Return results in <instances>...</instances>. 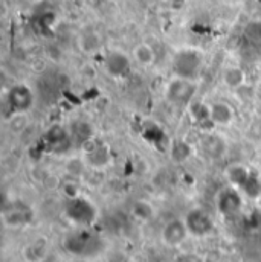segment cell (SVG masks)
I'll return each instance as SVG.
<instances>
[{"label":"cell","instance_id":"19","mask_svg":"<svg viewBox=\"0 0 261 262\" xmlns=\"http://www.w3.org/2000/svg\"><path fill=\"white\" fill-rule=\"evenodd\" d=\"M132 215H133L135 219H138L141 222H148V221H151L154 218L156 209H154V206L150 201L138 200L132 206Z\"/></svg>","mask_w":261,"mask_h":262},{"label":"cell","instance_id":"6","mask_svg":"<svg viewBox=\"0 0 261 262\" xmlns=\"http://www.w3.org/2000/svg\"><path fill=\"white\" fill-rule=\"evenodd\" d=\"M83 148V159L87 165V168L92 169H104L110 165L112 162V153L106 143L98 142L95 137L84 142L81 145Z\"/></svg>","mask_w":261,"mask_h":262},{"label":"cell","instance_id":"1","mask_svg":"<svg viewBox=\"0 0 261 262\" xmlns=\"http://www.w3.org/2000/svg\"><path fill=\"white\" fill-rule=\"evenodd\" d=\"M64 248L75 257L89 259L101 253L103 241L100 235L93 233L90 229H80L64 239Z\"/></svg>","mask_w":261,"mask_h":262},{"label":"cell","instance_id":"23","mask_svg":"<svg viewBox=\"0 0 261 262\" xmlns=\"http://www.w3.org/2000/svg\"><path fill=\"white\" fill-rule=\"evenodd\" d=\"M188 108H189V115L194 119V122H197V124L209 122L211 124V121H209V105L208 104H205L202 101H192Z\"/></svg>","mask_w":261,"mask_h":262},{"label":"cell","instance_id":"7","mask_svg":"<svg viewBox=\"0 0 261 262\" xmlns=\"http://www.w3.org/2000/svg\"><path fill=\"white\" fill-rule=\"evenodd\" d=\"M189 230L183 218H171L160 229V241L165 247L179 248L188 239Z\"/></svg>","mask_w":261,"mask_h":262},{"label":"cell","instance_id":"15","mask_svg":"<svg viewBox=\"0 0 261 262\" xmlns=\"http://www.w3.org/2000/svg\"><path fill=\"white\" fill-rule=\"evenodd\" d=\"M22 253L26 262H43L49 254V244L45 238H39L31 241Z\"/></svg>","mask_w":261,"mask_h":262},{"label":"cell","instance_id":"27","mask_svg":"<svg viewBox=\"0 0 261 262\" xmlns=\"http://www.w3.org/2000/svg\"><path fill=\"white\" fill-rule=\"evenodd\" d=\"M74 262H87V259H80V257H77V260H74Z\"/></svg>","mask_w":261,"mask_h":262},{"label":"cell","instance_id":"22","mask_svg":"<svg viewBox=\"0 0 261 262\" xmlns=\"http://www.w3.org/2000/svg\"><path fill=\"white\" fill-rule=\"evenodd\" d=\"M240 191L246 198H250V200L256 201L261 197V180H259V177L252 172L250 177L247 178V181L244 183V186Z\"/></svg>","mask_w":261,"mask_h":262},{"label":"cell","instance_id":"18","mask_svg":"<svg viewBox=\"0 0 261 262\" xmlns=\"http://www.w3.org/2000/svg\"><path fill=\"white\" fill-rule=\"evenodd\" d=\"M71 136H72V140L74 142H78L80 145H83L84 142L90 140L95 137L93 134V128L89 122L86 121H75L72 125H71Z\"/></svg>","mask_w":261,"mask_h":262},{"label":"cell","instance_id":"16","mask_svg":"<svg viewBox=\"0 0 261 262\" xmlns=\"http://www.w3.org/2000/svg\"><path fill=\"white\" fill-rule=\"evenodd\" d=\"M250 174H252V171L243 163H232L224 169V178L227 180L229 186L237 188L238 191L244 186V183L247 181Z\"/></svg>","mask_w":261,"mask_h":262},{"label":"cell","instance_id":"3","mask_svg":"<svg viewBox=\"0 0 261 262\" xmlns=\"http://www.w3.org/2000/svg\"><path fill=\"white\" fill-rule=\"evenodd\" d=\"M197 81L183 78V77H171L167 84H165V99L174 105V107H185L188 108L192 101H195V93H197Z\"/></svg>","mask_w":261,"mask_h":262},{"label":"cell","instance_id":"9","mask_svg":"<svg viewBox=\"0 0 261 262\" xmlns=\"http://www.w3.org/2000/svg\"><path fill=\"white\" fill-rule=\"evenodd\" d=\"M244 204V195L237 188L227 186L217 195V210L223 216H234L241 212Z\"/></svg>","mask_w":261,"mask_h":262},{"label":"cell","instance_id":"24","mask_svg":"<svg viewBox=\"0 0 261 262\" xmlns=\"http://www.w3.org/2000/svg\"><path fill=\"white\" fill-rule=\"evenodd\" d=\"M200 145H202V148H203V151L206 154L214 156V157L220 156L224 151V142L220 137L212 136V134L211 136H205L203 140L200 142Z\"/></svg>","mask_w":261,"mask_h":262},{"label":"cell","instance_id":"2","mask_svg":"<svg viewBox=\"0 0 261 262\" xmlns=\"http://www.w3.org/2000/svg\"><path fill=\"white\" fill-rule=\"evenodd\" d=\"M203 66H205L203 52L195 48H182L176 51L171 58V69L174 75L195 81L202 73Z\"/></svg>","mask_w":261,"mask_h":262},{"label":"cell","instance_id":"21","mask_svg":"<svg viewBox=\"0 0 261 262\" xmlns=\"http://www.w3.org/2000/svg\"><path fill=\"white\" fill-rule=\"evenodd\" d=\"M78 46L84 54L92 55V54H96L101 49L103 42H101V37L96 32H84L78 40Z\"/></svg>","mask_w":261,"mask_h":262},{"label":"cell","instance_id":"10","mask_svg":"<svg viewBox=\"0 0 261 262\" xmlns=\"http://www.w3.org/2000/svg\"><path fill=\"white\" fill-rule=\"evenodd\" d=\"M209 121L214 127H231L235 122V110L224 101H215L209 104Z\"/></svg>","mask_w":261,"mask_h":262},{"label":"cell","instance_id":"14","mask_svg":"<svg viewBox=\"0 0 261 262\" xmlns=\"http://www.w3.org/2000/svg\"><path fill=\"white\" fill-rule=\"evenodd\" d=\"M72 136H71V131L61 125H52L48 131H46V143L55 149V151H60L63 149L64 146H68L69 143H72Z\"/></svg>","mask_w":261,"mask_h":262},{"label":"cell","instance_id":"25","mask_svg":"<svg viewBox=\"0 0 261 262\" xmlns=\"http://www.w3.org/2000/svg\"><path fill=\"white\" fill-rule=\"evenodd\" d=\"M176 262H203V259L195 253H183L176 259Z\"/></svg>","mask_w":261,"mask_h":262},{"label":"cell","instance_id":"8","mask_svg":"<svg viewBox=\"0 0 261 262\" xmlns=\"http://www.w3.org/2000/svg\"><path fill=\"white\" fill-rule=\"evenodd\" d=\"M183 219H185V224L189 230V235L194 238H206L215 229L214 219L211 218V215L206 210L199 209V207L186 212Z\"/></svg>","mask_w":261,"mask_h":262},{"label":"cell","instance_id":"12","mask_svg":"<svg viewBox=\"0 0 261 262\" xmlns=\"http://www.w3.org/2000/svg\"><path fill=\"white\" fill-rule=\"evenodd\" d=\"M31 221H32V212L26 206L25 207L13 206L11 209L4 210V222L8 227L19 229V227L28 226Z\"/></svg>","mask_w":261,"mask_h":262},{"label":"cell","instance_id":"17","mask_svg":"<svg viewBox=\"0 0 261 262\" xmlns=\"http://www.w3.org/2000/svg\"><path fill=\"white\" fill-rule=\"evenodd\" d=\"M132 58L133 61L141 66V67H150L156 63V52L153 49V46L147 42H141L138 43L133 51H132Z\"/></svg>","mask_w":261,"mask_h":262},{"label":"cell","instance_id":"26","mask_svg":"<svg viewBox=\"0 0 261 262\" xmlns=\"http://www.w3.org/2000/svg\"><path fill=\"white\" fill-rule=\"evenodd\" d=\"M186 4H188V0H170V8L174 13H180L185 10Z\"/></svg>","mask_w":261,"mask_h":262},{"label":"cell","instance_id":"4","mask_svg":"<svg viewBox=\"0 0 261 262\" xmlns=\"http://www.w3.org/2000/svg\"><path fill=\"white\" fill-rule=\"evenodd\" d=\"M64 215L77 227L89 229L98 219V207L89 198L80 195L77 198L68 200L64 207Z\"/></svg>","mask_w":261,"mask_h":262},{"label":"cell","instance_id":"13","mask_svg":"<svg viewBox=\"0 0 261 262\" xmlns=\"http://www.w3.org/2000/svg\"><path fill=\"white\" fill-rule=\"evenodd\" d=\"M246 81H247V77H246V72L243 67L240 66H227L223 69V73H221V83L226 89L232 90V92H237L240 89H243L246 86Z\"/></svg>","mask_w":261,"mask_h":262},{"label":"cell","instance_id":"20","mask_svg":"<svg viewBox=\"0 0 261 262\" xmlns=\"http://www.w3.org/2000/svg\"><path fill=\"white\" fill-rule=\"evenodd\" d=\"M192 156V146L183 140V139H177L174 142H171L170 145V157L177 162V163H183L186 162L189 157Z\"/></svg>","mask_w":261,"mask_h":262},{"label":"cell","instance_id":"5","mask_svg":"<svg viewBox=\"0 0 261 262\" xmlns=\"http://www.w3.org/2000/svg\"><path fill=\"white\" fill-rule=\"evenodd\" d=\"M5 99L13 115H26L36 104V93L26 83H16L8 89Z\"/></svg>","mask_w":261,"mask_h":262},{"label":"cell","instance_id":"11","mask_svg":"<svg viewBox=\"0 0 261 262\" xmlns=\"http://www.w3.org/2000/svg\"><path fill=\"white\" fill-rule=\"evenodd\" d=\"M130 66H132V60L128 58V55H125L121 51H110L104 60L106 72L115 78L127 75L130 70Z\"/></svg>","mask_w":261,"mask_h":262}]
</instances>
